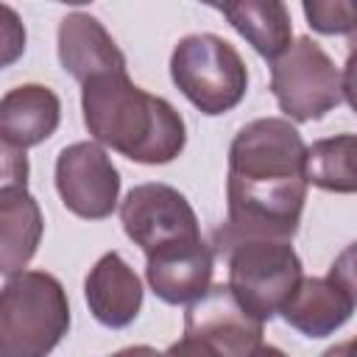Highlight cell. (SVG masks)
<instances>
[{
	"label": "cell",
	"mask_w": 357,
	"mask_h": 357,
	"mask_svg": "<svg viewBox=\"0 0 357 357\" xmlns=\"http://www.w3.org/2000/svg\"><path fill=\"white\" fill-rule=\"evenodd\" d=\"M326 354H357V337H351V340H346L340 346H332Z\"/></svg>",
	"instance_id": "cell-23"
},
{
	"label": "cell",
	"mask_w": 357,
	"mask_h": 357,
	"mask_svg": "<svg viewBox=\"0 0 357 357\" xmlns=\"http://www.w3.org/2000/svg\"><path fill=\"white\" fill-rule=\"evenodd\" d=\"M271 92L290 120L310 123L343 100V75L315 39L298 36L273 59Z\"/></svg>",
	"instance_id": "cell-6"
},
{
	"label": "cell",
	"mask_w": 357,
	"mask_h": 357,
	"mask_svg": "<svg viewBox=\"0 0 357 357\" xmlns=\"http://www.w3.org/2000/svg\"><path fill=\"white\" fill-rule=\"evenodd\" d=\"M6 11V56H3V61L8 64V61H14V56L25 47V31L17 25V14L6 6L3 8Z\"/></svg>",
	"instance_id": "cell-22"
},
{
	"label": "cell",
	"mask_w": 357,
	"mask_h": 357,
	"mask_svg": "<svg viewBox=\"0 0 357 357\" xmlns=\"http://www.w3.org/2000/svg\"><path fill=\"white\" fill-rule=\"evenodd\" d=\"M81 86L84 126L100 145L139 165H167L184 151L181 114L165 98L131 84L126 73H103Z\"/></svg>",
	"instance_id": "cell-2"
},
{
	"label": "cell",
	"mask_w": 357,
	"mask_h": 357,
	"mask_svg": "<svg viewBox=\"0 0 357 357\" xmlns=\"http://www.w3.org/2000/svg\"><path fill=\"white\" fill-rule=\"evenodd\" d=\"M56 190L73 215L103 220L117 206L120 173L98 142H73L56 159Z\"/></svg>",
	"instance_id": "cell-9"
},
{
	"label": "cell",
	"mask_w": 357,
	"mask_h": 357,
	"mask_svg": "<svg viewBox=\"0 0 357 357\" xmlns=\"http://www.w3.org/2000/svg\"><path fill=\"white\" fill-rule=\"evenodd\" d=\"M84 296L98 324L109 329H123L139 315L142 282L117 251H109L86 273Z\"/></svg>",
	"instance_id": "cell-11"
},
{
	"label": "cell",
	"mask_w": 357,
	"mask_h": 357,
	"mask_svg": "<svg viewBox=\"0 0 357 357\" xmlns=\"http://www.w3.org/2000/svg\"><path fill=\"white\" fill-rule=\"evenodd\" d=\"M170 78L178 92L209 117L231 112L248 89V70L240 53L215 33L178 39L170 56Z\"/></svg>",
	"instance_id": "cell-4"
},
{
	"label": "cell",
	"mask_w": 357,
	"mask_h": 357,
	"mask_svg": "<svg viewBox=\"0 0 357 357\" xmlns=\"http://www.w3.org/2000/svg\"><path fill=\"white\" fill-rule=\"evenodd\" d=\"M307 181L326 192H357V134H337L307 148Z\"/></svg>",
	"instance_id": "cell-17"
},
{
	"label": "cell",
	"mask_w": 357,
	"mask_h": 357,
	"mask_svg": "<svg viewBox=\"0 0 357 357\" xmlns=\"http://www.w3.org/2000/svg\"><path fill=\"white\" fill-rule=\"evenodd\" d=\"M354 310V301L326 276H301L290 298L282 304V318L307 337H326L337 332Z\"/></svg>",
	"instance_id": "cell-14"
},
{
	"label": "cell",
	"mask_w": 357,
	"mask_h": 357,
	"mask_svg": "<svg viewBox=\"0 0 357 357\" xmlns=\"http://www.w3.org/2000/svg\"><path fill=\"white\" fill-rule=\"evenodd\" d=\"M42 240V212L28 184H3L0 190V271L20 273Z\"/></svg>",
	"instance_id": "cell-15"
},
{
	"label": "cell",
	"mask_w": 357,
	"mask_h": 357,
	"mask_svg": "<svg viewBox=\"0 0 357 357\" xmlns=\"http://www.w3.org/2000/svg\"><path fill=\"white\" fill-rule=\"evenodd\" d=\"M229 262V287L259 321H271L301 282V259L290 240L243 237L220 245Z\"/></svg>",
	"instance_id": "cell-5"
},
{
	"label": "cell",
	"mask_w": 357,
	"mask_h": 357,
	"mask_svg": "<svg viewBox=\"0 0 357 357\" xmlns=\"http://www.w3.org/2000/svg\"><path fill=\"white\" fill-rule=\"evenodd\" d=\"M59 61L81 84L103 73H126V56L109 31L81 11L59 22Z\"/></svg>",
	"instance_id": "cell-12"
},
{
	"label": "cell",
	"mask_w": 357,
	"mask_h": 357,
	"mask_svg": "<svg viewBox=\"0 0 357 357\" xmlns=\"http://www.w3.org/2000/svg\"><path fill=\"white\" fill-rule=\"evenodd\" d=\"M120 223L145 257L176 243L201 240L198 218L190 201L170 184L134 187L120 206Z\"/></svg>",
	"instance_id": "cell-8"
},
{
	"label": "cell",
	"mask_w": 357,
	"mask_h": 357,
	"mask_svg": "<svg viewBox=\"0 0 357 357\" xmlns=\"http://www.w3.org/2000/svg\"><path fill=\"white\" fill-rule=\"evenodd\" d=\"M145 279L167 304H190L209 290L215 257L204 240H187L145 257Z\"/></svg>",
	"instance_id": "cell-10"
},
{
	"label": "cell",
	"mask_w": 357,
	"mask_h": 357,
	"mask_svg": "<svg viewBox=\"0 0 357 357\" xmlns=\"http://www.w3.org/2000/svg\"><path fill=\"white\" fill-rule=\"evenodd\" d=\"M70 329V304L61 282L45 271L6 276L0 296V354L42 357Z\"/></svg>",
	"instance_id": "cell-3"
},
{
	"label": "cell",
	"mask_w": 357,
	"mask_h": 357,
	"mask_svg": "<svg viewBox=\"0 0 357 357\" xmlns=\"http://www.w3.org/2000/svg\"><path fill=\"white\" fill-rule=\"evenodd\" d=\"M201 3H206V6H215V8H223V3H226V0H201Z\"/></svg>",
	"instance_id": "cell-25"
},
{
	"label": "cell",
	"mask_w": 357,
	"mask_h": 357,
	"mask_svg": "<svg viewBox=\"0 0 357 357\" xmlns=\"http://www.w3.org/2000/svg\"><path fill=\"white\" fill-rule=\"evenodd\" d=\"M220 11L262 59L273 61L293 42V22L284 0H226Z\"/></svg>",
	"instance_id": "cell-16"
},
{
	"label": "cell",
	"mask_w": 357,
	"mask_h": 357,
	"mask_svg": "<svg viewBox=\"0 0 357 357\" xmlns=\"http://www.w3.org/2000/svg\"><path fill=\"white\" fill-rule=\"evenodd\" d=\"M354 3H357V0H354ZM354 31H357V28H354Z\"/></svg>",
	"instance_id": "cell-26"
},
{
	"label": "cell",
	"mask_w": 357,
	"mask_h": 357,
	"mask_svg": "<svg viewBox=\"0 0 357 357\" xmlns=\"http://www.w3.org/2000/svg\"><path fill=\"white\" fill-rule=\"evenodd\" d=\"M340 75H343V98L357 112V31L349 33V56Z\"/></svg>",
	"instance_id": "cell-21"
},
{
	"label": "cell",
	"mask_w": 357,
	"mask_h": 357,
	"mask_svg": "<svg viewBox=\"0 0 357 357\" xmlns=\"http://www.w3.org/2000/svg\"><path fill=\"white\" fill-rule=\"evenodd\" d=\"M61 120L59 95L42 84H22L0 100V139L11 148H31L45 142Z\"/></svg>",
	"instance_id": "cell-13"
},
{
	"label": "cell",
	"mask_w": 357,
	"mask_h": 357,
	"mask_svg": "<svg viewBox=\"0 0 357 357\" xmlns=\"http://www.w3.org/2000/svg\"><path fill=\"white\" fill-rule=\"evenodd\" d=\"M326 276L357 304V243L346 245V248L335 257V262L329 265V273H326Z\"/></svg>",
	"instance_id": "cell-19"
},
{
	"label": "cell",
	"mask_w": 357,
	"mask_h": 357,
	"mask_svg": "<svg viewBox=\"0 0 357 357\" xmlns=\"http://www.w3.org/2000/svg\"><path fill=\"white\" fill-rule=\"evenodd\" d=\"M56 3H67V6H84V3H92V0H56Z\"/></svg>",
	"instance_id": "cell-24"
},
{
	"label": "cell",
	"mask_w": 357,
	"mask_h": 357,
	"mask_svg": "<svg viewBox=\"0 0 357 357\" xmlns=\"http://www.w3.org/2000/svg\"><path fill=\"white\" fill-rule=\"evenodd\" d=\"M304 17L312 31L335 36L351 33L357 28V3L354 0H301Z\"/></svg>",
	"instance_id": "cell-18"
},
{
	"label": "cell",
	"mask_w": 357,
	"mask_h": 357,
	"mask_svg": "<svg viewBox=\"0 0 357 357\" xmlns=\"http://www.w3.org/2000/svg\"><path fill=\"white\" fill-rule=\"evenodd\" d=\"M262 324L231 293L229 284L209 287L190 301L184 315V337L173 343L170 354H223L254 357L268 351L262 346Z\"/></svg>",
	"instance_id": "cell-7"
},
{
	"label": "cell",
	"mask_w": 357,
	"mask_h": 357,
	"mask_svg": "<svg viewBox=\"0 0 357 357\" xmlns=\"http://www.w3.org/2000/svg\"><path fill=\"white\" fill-rule=\"evenodd\" d=\"M307 145L284 117H259L243 126L229 148V220L218 248L243 237L290 240L307 201Z\"/></svg>",
	"instance_id": "cell-1"
},
{
	"label": "cell",
	"mask_w": 357,
	"mask_h": 357,
	"mask_svg": "<svg viewBox=\"0 0 357 357\" xmlns=\"http://www.w3.org/2000/svg\"><path fill=\"white\" fill-rule=\"evenodd\" d=\"M3 184H28L25 151L3 145Z\"/></svg>",
	"instance_id": "cell-20"
}]
</instances>
